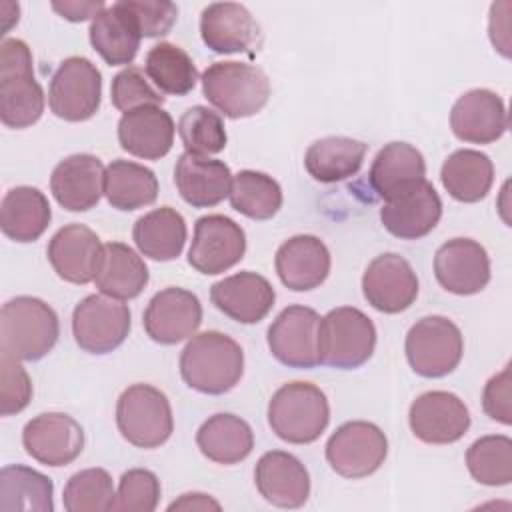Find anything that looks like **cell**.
I'll use <instances>...</instances> for the list:
<instances>
[{
	"mask_svg": "<svg viewBox=\"0 0 512 512\" xmlns=\"http://www.w3.org/2000/svg\"><path fill=\"white\" fill-rule=\"evenodd\" d=\"M180 374L196 392L210 396L230 392L244 374V352L224 332L194 334L180 354Z\"/></svg>",
	"mask_w": 512,
	"mask_h": 512,
	"instance_id": "1",
	"label": "cell"
},
{
	"mask_svg": "<svg viewBox=\"0 0 512 512\" xmlns=\"http://www.w3.org/2000/svg\"><path fill=\"white\" fill-rule=\"evenodd\" d=\"M44 90L34 76L32 52L20 38L0 44V120L6 128L22 130L40 120Z\"/></svg>",
	"mask_w": 512,
	"mask_h": 512,
	"instance_id": "2",
	"label": "cell"
},
{
	"mask_svg": "<svg viewBox=\"0 0 512 512\" xmlns=\"http://www.w3.org/2000/svg\"><path fill=\"white\" fill-rule=\"evenodd\" d=\"M60 322L52 306L34 296H16L0 310V352L24 362L44 358L58 342Z\"/></svg>",
	"mask_w": 512,
	"mask_h": 512,
	"instance_id": "3",
	"label": "cell"
},
{
	"mask_svg": "<svg viewBox=\"0 0 512 512\" xmlns=\"http://www.w3.org/2000/svg\"><path fill=\"white\" fill-rule=\"evenodd\" d=\"M330 422L326 394L312 382H288L268 402V424L288 444H310Z\"/></svg>",
	"mask_w": 512,
	"mask_h": 512,
	"instance_id": "4",
	"label": "cell"
},
{
	"mask_svg": "<svg viewBox=\"0 0 512 512\" xmlns=\"http://www.w3.org/2000/svg\"><path fill=\"white\" fill-rule=\"evenodd\" d=\"M204 98L228 118L258 114L270 98L268 76L246 62H214L202 72Z\"/></svg>",
	"mask_w": 512,
	"mask_h": 512,
	"instance_id": "5",
	"label": "cell"
},
{
	"mask_svg": "<svg viewBox=\"0 0 512 512\" xmlns=\"http://www.w3.org/2000/svg\"><path fill=\"white\" fill-rule=\"evenodd\" d=\"M376 348L374 322L354 306L330 310L320 320L318 358L320 364L354 370L370 360Z\"/></svg>",
	"mask_w": 512,
	"mask_h": 512,
	"instance_id": "6",
	"label": "cell"
},
{
	"mask_svg": "<svg viewBox=\"0 0 512 512\" xmlns=\"http://www.w3.org/2000/svg\"><path fill=\"white\" fill-rule=\"evenodd\" d=\"M116 426L122 438L136 448L162 446L174 430L166 394L150 384L128 386L116 402Z\"/></svg>",
	"mask_w": 512,
	"mask_h": 512,
	"instance_id": "7",
	"label": "cell"
},
{
	"mask_svg": "<svg viewBox=\"0 0 512 512\" xmlns=\"http://www.w3.org/2000/svg\"><path fill=\"white\" fill-rule=\"evenodd\" d=\"M410 368L424 378H442L454 372L464 354L460 328L446 316H424L406 334Z\"/></svg>",
	"mask_w": 512,
	"mask_h": 512,
	"instance_id": "8",
	"label": "cell"
},
{
	"mask_svg": "<svg viewBox=\"0 0 512 512\" xmlns=\"http://www.w3.org/2000/svg\"><path fill=\"white\" fill-rule=\"evenodd\" d=\"M102 100V74L84 56L60 62L48 88L50 112L66 122L90 120Z\"/></svg>",
	"mask_w": 512,
	"mask_h": 512,
	"instance_id": "9",
	"label": "cell"
},
{
	"mask_svg": "<svg viewBox=\"0 0 512 512\" xmlns=\"http://www.w3.org/2000/svg\"><path fill=\"white\" fill-rule=\"evenodd\" d=\"M388 456V438L372 422L352 420L338 426L326 442L330 468L344 478H366L374 474Z\"/></svg>",
	"mask_w": 512,
	"mask_h": 512,
	"instance_id": "10",
	"label": "cell"
},
{
	"mask_svg": "<svg viewBox=\"0 0 512 512\" xmlns=\"http://www.w3.org/2000/svg\"><path fill=\"white\" fill-rule=\"evenodd\" d=\"M130 332V310L124 302L90 294L72 312V334L76 344L90 354L116 350Z\"/></svg>",
	"mask_w": 512,
	"mask_h": 512,
	"instance_id": "11",
	"label": "cell"
},
{
	"mask_svg": "<svg viewBox=\"0 0 512 512\" xmlns=\"http://www.w3.org/2000/svg\"><path fill=\"white\" fill-rule=\"evenodd\" d=\"M246 252V234L240 224L224 214L196 220L188 250V264L206 276H216L236 266Z\"/></svg>",
	"mask_w": 512,
	"mask_h": 512,
	"instance_id": "12",
	"label": "cell"
},
{
	"mask_svg": "<svg viewBox=\"0 0 512 512\" xmlns=\"http://www.w3.org/2000/svg\"><path fill=\"white\" fill-rule=\"evenodd\" d=\"M320 314L308 306L292 304L284 308L268 328V348L272 356L288 368H314L318 358Z\"/></svg>",
	"mask_w": 512,
	"mask_h": 512,
	"instance_id": "13",
	"label": "cell"
},
{
	"mask_svg": "<svg viewBox=\"0 0 512 512\" xmlns=\"http://www.w3.org/2000/svg\"><path fill=\"white\" fill-rule=\"evenodd\" d=\"M22 444L28 456L44 466H66L84 450L82 426L64 412H42L26 422Z\"/></svg>",
	"mask_w": 512,
	"mask_h": 512,
	"instance_id": "14",
	"label": "cell"
},
{
	"mask_svg": "<svg viewBox=\"0 0 512 512\" xmlns=\"http://www.w3.org/2000/svg\"><path fill=\"white\" fill-rule=\"evenodd\" d=\"M408 424L412 434L426 444H452L468 432L470 412L456 394L430 390L410 404Z\"/></svg>",
	"mask_w": 512,
	"mask_h": 512,
	"instance_id": "15",
	"label": "cell"
},
{
	"mask_svg": "<svg viewBox=\"0 0 512 512\" xmlns=\"http://www.w3.org/2000/svg\"><path fill=\"white\" fill-rule=\"evenodd\" d=\"M440 216L442 200L426 178L384 200L380 208L382 226L400 240L424 238L436 228Z\"/></svg>",
	"mask_w": 512,
	"mask_h": 512,
	"instance_id": "16",
	"label": "cell"
},
{
	"mask_svg": "<svg viewBox=\"0 0 512 512\" xmlns=\"http://www.w3.org/2000/svg\"><path fill=\"white\" fill-rule=\"evenodd\" d=\"M202 322V304L190 290L168 286L152 296L142 324L150 340L172 346L196 334Z\"/></svg>",
	"mask_w": 512,
	"mask_h": 512,
	"instance_id": "17",
	"label": "cell"
},
{
	"mask_svg": "<svg viewBox=\"0 0 512 512\" xmlns=\"http://www.w3.org/2000/svg\"><path fill=\"white\" fill-rule=\"evenodd\" d=\"M362 292L366 302L378 312L398 314L414 304L418 296V278L406 258L386 252L366 266Z\"/></svg>",
	"mask_w": 512,
	"mask_h": 512,
	"instance_id": "18",
	"label": "cell"
},
{
	"mask_svg": "<svg viewBox=\"0 0 512 512\" xmlns=\"http://www.w3.org/2000/svg\"><path fill=\"white\" fill-rule=\"evenodd\" d=\"M434 276L452 294H478L490 282L488 252L472 238H452L434 254Z\"/></svg>",
	"mask_w": 512,
	"mask_h": 512,
	"instance_id": "19",
	"label": "cell"
},
{
	"mask_svg": "<svg viewBox=\"0 0 512 512\" xmlns=\"http://www.w3.org/2000/svg\"><path fill=\"white\" fill-rule=\"evenodd\" d=\"M200 36L216 54H254L262 44L260 24L236 2L208 4L200 14Z\"/></svg>",
	"mask_w": 512,
	"mask_h": 512,
	"instance_id": "20",
	"label": "cell"
},
{
	"mask_svg": "<svg viewBox=\"0 0 512 512\" xmlns=\"http://www.w3.org/2000/svg\"><path fill=\"white\" fill-rule=\"evenodd\" d=\"M46 256L62 280L70 284H88L100 270L104 244L92 228L74 222L62 226L50 238Z\"/></svg>",
	"mask_w": 512,
	"mask_h": 512,
	"instance_id": "21",
	"label": "cell"
},
{
	"mask_svg": "<svg viewBox=\"0 0 512 512\" xmlns=\"http://www.w3.org/2000/svg\"><path fill=\"white\" fill-rule=\"evenodd\" d=\"M450 128L454 136L468 144H492L508 130V112L504 100L488 88L464 92L450 110Z\"/></svg>",
	"mask_w": 512,
	"mask_h": 512,
	"instance_id": "22",
	"label": "cell"
},
{
	"mask_svg": "<svg viewBox=\"0 0 512 512\" xmlns=\"http://www.w3.org/2000/svg\"><path fill=\"white\" fill-rule=\"evenodd\" d=\"M254 484L260 496L278 508H300L310 496V474L290 452L270 450L254 468Z\"/></svg>",
	"mask_w": 512,
	"mask_h": 512,
	"instance_id": "23",
	"label": "cell"
},
{
	"mask_svg": "<svg viewBox=\"0 0 512 512\" xmlns=\"http://www.w3.org/2000/svg\"><path fill=\"white\" fill-rule=\"evenodd\" d=\"M210 300L228 318L240 324H256L272 310L276 292L264 276L242 270L212 284Z\"/></svg>",
	"mask_w": 512,
	"mask_h": 512,
	"instance_id": "24",
	"label": "cell"
},
{
	"mask_svg": "<svg viewBox=\"0 0 512 512\" xmlns=\"http://www.w3.org/2000/svg\"><path fill=\"white\" fill-rule=\"evenodd\" d=\"M104 172L106 168L94 154L66 156L52 170V196L64 210L86 212L104 194Z\"/></svg>",
	"mask_w": 512,
	"mask_h": 512,
	"instance_id": "25",
	"label": "cell"
},
{
	"mask_svg": "<svg viewBox=\"0 0 512 512\" xmlns=\"http://www.w3.org/2000/svg\"><path fill=\"white\" fill-rule=\"evenodd\" d=\"M274 268L286 288L294 292H308L328 278L330 252L318 236L298 234L278 246Z\"/></svg>",
	"mask_w": 512,
	"mask_h": 512,
	"instance_id": "26",
	"label": "cell"
},
{
	"mask_svg": "<svg viewBox=\"0 0 512 512\" xmlns=\"http://www.w3.org/2000/svg\"><path fill=\"white\" fill-rule=\"evenodd\" d=\"M174 120L160 106L128 110L118 120V142L122 150L142 160L164 158L174 144Z\"/></svg>",
	"mask_w": 512,
	"mask_h": 512,
	"instance_id": "27",
	"label": "cell"
},
{
	"mask_svg": "<svg viewBox=\"0 0 512 512\" xmlns=\"http://www.w3.org/2000/svg\"><path fill=\"white\" fill-rule=\"evenodd\" d=\"M174 184L186 204L210 208L230 194L232 172L222 160L184 152L174 166Z\"/></svg>",
	"mask_w": 512,
	"mask_h": 512,
	"instance_id": "28",
	"label": "cell"
},
{
	"mask_svg": "<svg viewBox=\"0 0 512 512\" xmlns=\"http://www.w3.org/2000/svg\"><path fill=\"white\" fill-rule=\"evenodd\" d=\"M90 44L108 66H130L138 54L142 34L124 0L100 10L90 22Z\"/></svg>",
	"mask_w": 512,
	"mask_h": 512,
	"instance_id": "29",
	"label": "cell"
},
{
	"mask_svg": "<svg viewBox=\"0 0 512 512\" xmlns=\"http://www.w3.org/2000/svg\"><path fill=\"white\" fill-rule=\"evenodd\" d=\"M52 210L44 192L34 186L10 188L0 202V230L6 238L26 244L48 228Z\"/></svg>",
	"mask_w": 512,
	"mask_h": 512,
	"instance_id": "30",
	"label": "cell"
},
{
	"mask_svg": "<svg viewBox=\"0 0 512 512\" xmlns=\"http://www.w3.org/2000/svg\"><path fill=\"white\" fill-rule=\"evenodd\" d=\"M424 176V156L408 142H390L380 148L368 170V182L372 190L384 200L424 180Z\"/></svg>",
	"mask_w": 512,
	"mask_h": 512,
	"instance_id": "31",
	"label": "cell"
},
{
	"mask_svg": "<svg viewBox=\"0 0 512 512\" xmlns=\"http://www.w3.org/2000/svg\"><path fill=\"white\" fill-rule=\"evenodd\" d=\"M196 446L208 460L232 466L250 456L254 448V432L240 416L218 412L198 428Z\"/></svg>",
	"mask_w": 512,
	"mask_h": 512,
	"instance_id": "32",
	"label": "cell"
},
{
	"mask_svg": "<svg viewBox=\"0 0 512 512\" xmlns=\"http://www.w3.org/2000/svg\"><path fill=\"white\" fill-rule=\"evenodd\" d=\"M368 146L348 136H326L312 142L304 154L306 172L322 184L342 182L362 168Z\"/></svg>",
	"mask_w": 512,
	"mask_h": 512,
	"instance_id": "33",
	"label": "cell"
},
{
	"mask_svg": "<svg viewBox=\"0 0 512 512\" xmlns=\"http://www.w3.org/2000/svg\"><path fill=\"white\" fill-rule=\"evenodd\" d=\"M132 240L146 258L168 262L184 250L186 222L178 210L160 206L134 222Z\"/></svg>",
	"mask_w": 512,
	"mask_h": 512,
	"instance_id": "34",
	"label": "cell"
},
{
	"mask_svg": "<svg viewBox=\"0 0 512 512\" xmlns=\"http://www.w3.org/2000/svg\"><path fill=\"white\" fill-rule=\"evenodd\" d=\"M440 180L454 200L466 204L480 202L492 188L494 164L480 150L460 148L444 160Z\"/></svg>",
	"mask_w": 512,
	"mask_h": 512,
	"instance_id": "35",
	"label": "cell"
},
{
	"mask_svg": "<svg viewBox=\"0 0 512 512\" xmlns=\"http://www.w3.org/2000/svg\"><path fill=\"white\" fill-rule=\"evenodd\" d=\"M148 268L144 260L122 242L104 244L100 270L94 278L96 288L110 298L130 300L140 296L148 284Z\"/></svg>",
	"mask_w": 512,
	"mask_h": 512,
	"instance_id": "36",
	"label": "cell"
},
{
	"mask_svg": "<svg viewBox=\"0 0 512 512\" xmlns=\"http://www.w3.org/2000/svg\"><path fill=\"white\" fill-rule=\"evenodd\" d=\"M104 196L116 210H138L158 198L156 174L132 160H112L104 172Z\"/></svg>",
	"mask_w": 512,
	"mask_h": 512,
	"instance_id": "37",
	"label": "cell"
},
{
	"mask_svg": "<svg viewBox=\"0 0 512 512\" xmlns=\"http://www.w3.org/2000/svg\"><path fill=\"white\" fill-rule=\"evenodd\" d=\"M0 510H54L52 480L24 464H10L0 470Z\"/></svg>",
	"mask_w": 512,
	"mask_h": 512,
	"instance_id": "38",
	"label": "cell"
},
{
	"mask_svg": "<svg viewBox=\"0 0 512 512\" xmlns=\"http://www.w3.org/2000/svg\"><path fill=\"white\" fill-rule=\"evenodd\" d=\"M144 70L162 94L184 96L198 82V70L188 52L170 42H160L148 50Z\"/></svg>",
	"mask_w": 512,
	"mask_h": 512,
	"instance_id": "39",
	"label": "cell"
},
{
	"mask_svg": "<svg viewBox=\"0 0 512 512\" xmlns=\"http://www.w3.org/2000/svg\"><path fill=\"white\" fill-rule=\"evenodd\" d=\"M230 206L246 218L270 220L282 208L280 184L258 170H240L232 176Z\"/></svg>",
	"mask_w": 512,
	"mask_h": 512,
	"instance_id": "40",
	"label": "cell"
},
{
	"mask_svg": "<svg viewBox=\"0 0 512 512\" xmlns=\"http://www.w3.org/2000/svg\"><path fill=\"white\" fill-rule=\"evenodd\" d=\"M470 476L484 486H506L512 480V440L504 434L482 436L466 450Z\"/></svg>",
	"mask_w": 512,
	"mask_h": 512,
	"instance_id": "41",
	"label": "cell"
},
{
	"mask_svg": "<svg viewBox=\"0 0 512 512\" xmlns=\"http://www.w3.org/2000/svg\"><path fill=\"white\" fill-rule=\"evenodd\" d=\"M112 476L104 468H86L72 474L62 492L68 512H106L114 508Z\"/></svg>",
	"mask_w": 512,
	"mask_h": 512,
	"instance_id": "42",
	"label": "cell"
},
{
	"mask_svg": "<svg viewBox=\"0 0 512 512\" xmlns=\"http://www.w3.org/2000/svg\"><path fill=\"white\" fill-rule=\"evenodd\" d=\"M178 136L190 154H218L226 148L224 120L208 106H192L178 120Z\"/></svg>",
	"mask_w": 512,
	"mask_h": 512,
	"instance_id": "43",
	"label": "cell"
},
{
	"mask_svg": "<svg viewBox=\"0 0 512 512\" xmlns=\"http://www.w3.org/2000/svg\"><path fill=\"white\" fill-rule=\"evenodd\" d=\"M160 500V480L152 470L132 468L120 476L114 508L118 512H152Z\"/></svg>",
	"mask_w": 512,
	"mask_h": 512,
	"instance_id": "44",
	"label": "cell"
},
{
	"mask_svg": "<svg viewBox=\"0 0 512 512\" xmlns=\"http://www.w3.org/2000/svg\"><path fill=\"white\" fill-rule=\"evenodd\" d=\"M112 106L120 112H128L140 106H162L164 96L144 76L142 68L126 66L112 78L110 86Z\"/></svg>",
	"mask_w": 512,
	"mask_h": 512,
	"instance_id": "45",
	"label": "cell"
},
{
	"mask_svg": "<svg viewBox=\"0 0 512 512\" xmlns=\"http://www.w3.org/2000/svg\"><path fill=\"white\" fill-rule=\"evenodd\" d=\"M32 400V380L18 358L0 352V412L12 416Z\"/></svg>",
	"mask_w": 512,
	"mask_h": 512,
	"instance_id": "46",
	"label": "cell"
},
{
	"mask_svg": "<svg viewBox=\"0 0 512 512\" xmlns=\"http://www.w3.org/2000/svg\"><path fill=\"white\" fill-rule=\"evenodd\" d=\"M132 12L142 38H158L172 30L178 20V6L168 0H124Z\"/></svg>",
	"mask_w": 512,
	"mask_h": 512,
	"instance_id": "47",
	"label": "cell"
},
{
	"mask_svg": "<svg viewBox=\"0 0 512 512\" xmlns=\"http://www.w3.org/2000/svg\"><path fill=\"white\" fill-rule=\"evenodd\" d=\"M512 392H510V366H504V370L496 376H492L482 392V408L484 412L500 422V424H510L512 422V406L510 400Z\"/></svg>",
	"mask_w": 512,
	"mask_h": 512,
	"instance_id": "48",
	"label": "cell"
},
{
	"mask_svg": "<svg viewBox=\"0 0 512 512\" xmlns=\"http://www.w3.org/2000/svg\"><path fill=\"white\" fill-rule=\"evenodd\" d=\"M104 2H52V10L70 22H84L104 10Z\"/></svg>",
	"mask_w": 512,
	"mask_h": 512,
	"instance_id": "49",
	"label": "cell"
},
{
	"mask_svg": "<svg viewBox=\"0 0 512 512\" xmlns=\"http://www.w3.org/2000/svg\"><path fill=\"white\" fill-rule=\"evenodd\" d=\"M168 510H220V504L202 492H188L174 500Z\"/></svg>",
	"mask_w": 512,
	"mask_h": 512,
	"instance_id": "50",
	"label": "cell"
},
{
	"mask_svg": "<svg viewBox=\"0 0 512 512\" xmlns=\"http://www.w3.org/2000/svg\"><path fill=\"white\" fill-rule=\"evenodd\" d=\"M2 6H4V8H10V10H14V14H18V12H20L18 4H12V2H4ZM2 20H4V22H2V32H0V34H6V32L12 28V24H14V22H18V16H4Z\"/></svg>",
	"mask_w": 512,
	"mask_h": 512,
	"instance_id": "51",
	"label": "cell"
}]
</instances>
